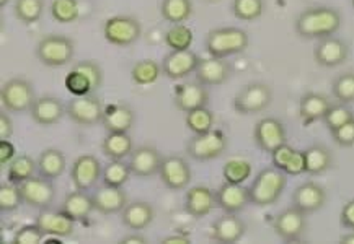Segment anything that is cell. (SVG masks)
<instances>
[{"mask_svg":"<svg viewBox=\"0 0 354 244\" xmlns=\"http://www.w3.org/2000/svg\"><path fill=\"white\" fill-rule=\"evenodd\" d=\"M265 12V0H234L232 13L237 20L255 21Z\"/></svg>","mask_w":354,"mask_h":244,"instance_id":"7bdbcfd3","label":"cell"},{"mask_svg":"<svg viewBox=\"0 0 354 244\" xmlns=\"http://www.w3.org/2000/svg\"><path fill=\"white\" fill-rule=\"evenodd\" d=\"M64 114H67L66 108L61 103V99L56 96L36 98L30 110L31 119L41 125V128H49V125L57 124L64 117Z\"/></svg>","mask_w":354,"mask_h":244,"instance_id":"cb8c5ba5","label":"cell"},{"mask_svg":"<svg viewBox=\"0 0 354 244\" xmlns=\"http://www.w3.org/2000/svg\"><path fill=\"white\" fill-rule=\"evenodd\" d=\"M186 128L192 130L193 134H204L207 130L214 129L216 116L209 108H198V110L186 112Z\"/></svg>","mask_w":354,"mask_h":244,"instance_id":"f35d334b","label":"cell"},{"mask_svg":"<svg viewBox=\"0 0 354 244\" xmlns=\"http://www.w3.org/2000/svg\"><path fill=\"white\" fill-rule=\"evenodd\" d=\"M188 243H192V238H189V234H183V233L170 234V236L162 239V244H188Z\"/></svg>","mask_w":354,"mask_h":244,"instance_id":"6f0895ef","label":"cell"},{"mask_svg":"<svg viewBox=\"0 0 354 244\" xmlns=\"http://www.w3.org/2000/svg\"><path fill=\"white\" fill-rule=\"evenodd\" d=\"M160 75H163L162 64H157L152 59H142V61L136 62L133 70H131V79L140 87L156 83Z\"/></svg>","mask_w":354,"mask_h":244,"instance_id":"d590c367","label":"cell"},{"mask_svg":"<svg viewBox=\"0 0 354 244\" xmlns=\"http://www.w3.org/2000/svg\"><path fill=\"white\" fill-rule=\"evenodd\" d=\"M296 152V148H292L289 145V143H283V145L276 148L274 152H271V165L274 166V168L278 170H283L286 168V165H288L289 158L292 156V153Z\"/></svg>","mask_w":354,"mask_h":244,"instance_id":"816d5d0a","label":"cell"},{"mask_svg":"<svg viewBox=\"0 0 354 244\" xmlns=\"http://www.w3.org/2000/svg\"><path fill=\"white\" fill-rule=\"evenodd\" d=\"M247 232V225L245 221L237 216V214H227L221 215L211 225V238L217 243L222 244H234L239 243Z\"/></svg>","mask_w":354,"mask_h":244,"instance_id":"44dd1931","label":"cell"},{"mask_svg":"<svg viewBox=\"0 0 354 244\" xmlns=\"http://www.w3.org/2000/svg\"><path fill=\"white\" fill-rule=\"evenodd\" d=\"M153 218H156V209L152 203L145 201L128 202V205L121 210V223L133 232L145 230L152 225Z\"/></svg>","mask_w":354,"mask_h":244,"instance_id":"4316f807","label":"cell"},{"mask_svg":"<svg viewBox=\"0 0 354 244\" xmlns=\"http://www.w3.org/2000/svg\"><path fill=\"white\" fill-rule=\"evenodd\" d=\"M49 12L57 23H74L79 20L80 15L79 0H53L51 6H49Z\"/></svg>","mask_w":354,"mask_h":244,"instance_id":"60d3db41","label":"cell"},{"mask_svg":"<svg viewBox=\"0 0 354 244\" xmlns=\"http://www.w3.org/2000/svg\"><path fill=\"white\" fill-rule=\"evenodd\" d=\"M331 137H333L335 143L339 147H354V117L343 124L342 128L331 130Z\"/></svg>","mask_w":354,"mask_h":244,"instance_id":"f907efd6","label":"cell"},{"mask_svg":"<svg viewBox=\"0 0 354 244\" xmlns=\"http://www.w3.org/2000/svg\"><path fill=\"white\" fill-rule=\"evenodd\" d=\"M13 135V122L8 111L0 112V140H10Z\"/></svg>","mask_w":354,"mask_h":244,"instance_id":"9f6ffc18","label":"cell"},{"mask_svg":"<svg viewBox=\"0 0 354 244\" xmlns=\"http://www.w3.org/2000/svg\"><path fill=\"white\" fill-rule=\"evenodd\" d=\"M67 160L64 153L57 148H46L38 156V174L48 179H57L66 171Z\"/></svg>","mask_w":354,"mask_h":244,"instance_id":"1f68e13d","label":"cell"},{"mask_svg":"<svg viewBox=\"0 0 354 244\" xmlns=\"http://www.w3.org/2000/svg\"><path fill=\"white\" fill-rule=\"evenodd\" d=\"M95 210L103 215L121 214V210L128 205V194L122 191V187H113L103 184L92 194Z\"/></svg>","mask_w":354,"mask_h":244,"instance_id":"484cf974","label":"cell"},{"mask_svg":"<svg viewBox=\"0 0 354 244\" xmlns=\"http://www.w3.org/2000/svg\"><path fill=\"white\" fill-rule=\"evenodd\" d=\"M8 2H10V0H0V8L7 7V6H8Z\"/></svg>","mask_w":354,"mask_h":244,"instance_id":"94428289","label":"cell"},{"mask_svg":"<svg viewBox=\"0 0 354 244\" xmlns=\"http://www.w3.org/2000/svg\"><path fill=\"white\" fill-rule=\"evenodd\" d=\"M120 243L121 244H145L147 243V239H145V236H142L139 232H136L133 234H128V236L121 238Z\"/></svg>","mask_w":354,"mask_h":244,"instance_id":"680465c9","label":"cell"},{"mask_svg":"<svg viewBox=\"0 0 354 244\" xmlns=\"http://www.w3.org/2000/svg\"><path fill=\"white\" fill-rule=\"evenodd\" d=\"M162 18L171 25L185 23L193 15L192 0H162Z\"/></svg>","mask_w":354,"mask_h":244,"instance_id":"e575fe53","label":"cell"},{"mask_svg":"<svg viewBox=\"0 0 354 244\" xmlns=\"http://www.w3.org/2000/svg\"><path fill=\"white\" fill-rule=\"evenodd\" d=\"M36 223L46 236L54 238H69L74 234L75 230V221L69 218L62 210H39V215L36 216Z\"/></svg>","mask_w":354,"mask_h":244,"instance_id":"603a6c76","label":"cell"},{"mask_svg":"<svg viewBox=\"0 0 354 244\" xmlns=\"http://www.w3.org/2000/svg\"><path fill=\"white\" fill-rule=\"evenodd\" d=\"M331 93L343 105L354 103V72H344L331 83Z\"/></svg>","mask_w":354,"mask_h":244,"instance_id":"ee69618b","label":"cell"},{"mask_svg":"<svg viewBox=\"0 0 354 244\" xmlns=\"http://www.w3.org/2000/svg\"><path fill=\"white\" fill-rule=\"evenodd\" d=\"M162 184L170 191H183L189 186L193 178V171L189 163L180 155H169L162 160L160 171Z\"/></svg>","mask_w":354,"mask_h":244,"instance_id":"30bf717a","label":"cell"},{"mask_svg":"<svg viewBox=\"0 0 354 244\" xmlns=\"http://www.w3.org/2000/svg\"><path fill=\"white\" fill-rule=\"evenodd\" d=\"M229 147V139L221 129L194 134L186 143V153L198 161H211L222 156Z\"/></svg>","mask_w":354,"mask_h":244,"instance_id":"5b68a950","label":"cell"},{"mask_svg":"<svg viewBox=\"0 0 354 244\" xmlns=\"http://www.w3.org/2000/svg\"><path fill=\"white\" fill-rule=\"evenodd\" d=\"M331 101L328 96L322 93L308 92L301 98V103H299V116H301V121L304 125H310L317 121L324 119L326 111L330 110Z\"/></svg>","mask_w":354,"mask_h":244,"instance_id":"f1b7e54d","label":"cell"},{"mask_svg":"<svg viewBox=\"0 0 354 244\" xmlns=\"http://www.w3.org/2000/svg\"><path fill=\"white\" fill-rule=\"evenodd\" d=\"M354 117V112L349 110L348 105H343V103H338V105H331L330 110L326 111V114L324 116V124L326 125V129L335 130L338 128H342L343 124H346L348 121H351Z\"/></svg>","mask_w":354,"mask_h":244,"instance_id":"bcb514c9","label":"cell"},{"mask_svg":"<svg viewBox=\"0 0 354 244\" xmlns=\"http://www.w3.org/2000/svg\"><path fill=\"white\" fill-rule=\"evenodd\" d=\"M44 238H46V234L43 233V230L35 221V223L24 225V227L17 230L15 234H13V244H39Z\"/></svg>","mask_w":354,"mask_h":244,"instance_id":"c3c4849f","label":"cell"},{"mask_svg":"<svg viewBox=\"0 0 354 244\" xmlns=\"http://www.w3.org/2000/svg\"><path fill=\"white\" fill-rule=\"evenodd\" d=\"M286 186H288V174L283 170L274 166L261 170L248 186L250 203L257 207L274 205L283 196Z\"/></svg>","mask_w":354,"mask_h":244,"instance_id":"7a4b0ae2","label":"cell"},{"mask_svg":"<svg viewBox=\"0 0 354 244\" xmlns=\"http://www.w3.org/2000/svg\"><path fill=\"white\" fill-rule=\"evenodd\" d=\"M216 203L227 214H239L250 203V191L243 184L225 183L216 191Z\"/></svg>","mask_w":354,"mask_h":244,"instance_id":"7402d4cb","label":"cell"},{"mask_svg":"<svg viewBox=\"0 0 354 244\" xmlns=\"http://www.w3.org/2000/svg\"><path fill=\"white\" fill-rule=\"evenodd\" d=\"M0 99L2 105L8 112H26L31 110L35 103V88L26 79L15 77V79L7 80L0 90Z\"/></svg>","mask_w":354,"mask_h":244,"instance_id":"ba28073f","label":"cell"},{"mask_svg":"<svg viewBox=\"0 0 354 244\" xmlns=\"http://www.w3.org/2000/svg\"><path fill=\"white\" fill-rule=\"evenodd\" d=\"M21 196L24 202L31 209L44 210L53 205L54 199H56V187H54L53 179L44 178V176H33L28 181L20 184Z\"/></svg>","mask_w":354,"mask_h":244,"instance_id":"7c38bea8","label":"cell"},{"mask_svg":"<svg viewBox=\"0 0 354 244\" xmlns=\"http://www.w3.org/2000/svg\"><path fill=\"white\" fill-rule=\"evenodd\" d=\"M339 244H354V230L351 233L343 234V236L339 238Z\"/></svg>","mask_w":354,"mask_h":244,"instance_id":"91938a15","label":"cell"},{"mask_svg":"<svg viewBox=\"0 0 354 244\" xmlns=\"http://www.w3.org/2000/svg\"><path fill=\"white\" fill-rule=\"evenodd\" d=\"M163 156L156 147L140 145L129 155V168L138 178H152L160 171Z\"/></svg>","mask_w":354,"mask_h":244,"instance_id":"d6986e66","label":"cell"},{"mask_svg":"<svg viewBox=\"0 0 354 244\" xmlns=\"http://www.w3.org/2000/svg\"><path fill=\"white\" fill-rule=\"evenodd\" d=\"M133 171L129 168V163H124L122 160H110V163L103 168V184L113 187H122L128 183Z\"/></svg>","mask_w":354,"mask_h":244,"instance_id":"74e56055","label":"cell"},{"mask_svg":"<svg viewBox=\"0 0 354 244\" xmlns=\"http://www.w3.org/2000/svg\"><path fill=\"white\" fill-rule=\"evenodd\" d=\"M175 108L181 112H189L209 105V90L199 81H188L175 87L174 92Z\"/></svg>","mask_w":354,"mask_h":244,"instance_id":"9a60e30c","label":"cell"},{"mask_svg":"<svg viewBox=\"0 0 354 244\" xmlns=\"http://www.w3.org/2000/svg\"><path fill=\"white\" fill-rule=\"evenodd\" d=\"M306 155V173L312 176H320L333 166V153L325 145H312L304 150Z\"/></svg>","mask_w":354,"mask_h":244,"instance_id":"d6a6232c","label":"cell"},{"mask_svg":"<svg viewBox=\"0 0 354 244\" xmlns=\"http://www.w3.org/2000/svg\"><path fill=\"white\" fill-rule=\"evenodd\" d=\"M339 223L343 228L354 230V199L343 205L342 212H339Z\"/></svg>","mask_w":354,"mask_h":244,"instance_id":"db71d44e","label":"cell"},{"mask_svg":"<svg viewBox=\"0 0 354 244\" xmlns=\"http://www.w3.org/2000/svg\"><path fill=\"white\" fill-rule=\"evenodd\" d=\"M24 202V196H21V189L18 184H13L8 181V183H3L0 186V210L3 214H8V212H15L18 207Z\"/></svg>","mask_w":354,"mask_h":244,"instance_id":"f6af8a7d","label":"cell"},{"mask_svg":"<svg viewBox=\"0 0 354 244\" xmlns=\"http://www.w3.org/2000/svg\"><path fill=\"white\" fill-rule=\"evenodd\" d=\"M253 139H255L257 147L260 150L271 153L283 143H288V132H286L284 124L279 119L263 117L253 129Z\"/></svg>","mask_w":354,"mask_h":244,"instance_id":"4fadbf2b","label":"cell"},{"mask_svg":"<svg viewBox=\"0 0 354 244\" xmlns=\"http://www.w3.org/2000/svg\"><path fill=\"white\" fill-rule=\"evenodd\" d=\"M273 101V90L261 81H252L245 85L234 98V110L239 114L250 116L265 111Z\"/></svg>","mask_w":354,"mask_h":244,"instance_id":"52a82bcc","label":"cell"},{"mask_svg":"<svg viewBox=\"0 0 354 244\" xmlns=\"http://www.w3.org/2000/svg\"><path fill=\"white\" fill-rule=\"evenodd\" d=\"M136 121V114L133 108L124 105V103H116V105H108L103 114L102 125L106 132H129L133 129Z\"/></svg>","mask_w":354,"mask_h":244,"instance_id":"83f0119b","label":"cell"},{"mask_svg":"<svg viewBox=\"0 0 354 244\" xmlns=\"http://www.w3.org/2000/svg\"><path fill=\"white\" fill-rule=\"evenodd\" d=\"M134 150L133 139L128 132H108L102 142L103 155L110 160H124Z\"/></svg>","mask_w":354,"mask_h":244,"instance_id":"4dcf8cb0","label":"cell"},{"mask_svg":"<svg viewBox=\"0 0 354 244\" xmlns=\"http://www.w3.org/2000/svg\"><path fill=\"white\" fill-rule=\"evenodd\" d=\"M193 41V30L185 23L174 25L165 34V44L167 48L171 49V51H188V49L192 48Z\"/></svg>","mask_w":354,"mask_h":244,"instance_id":"ab89813d","label":"cell"},{"mask_svg":"<svg viewBox=\"0 0 354 244\" xmlns=\"http://www.w3.org/2000/svg\"><path fill=\"white\" fill-rule=\"evenodd\" d=\"M230 74H232V67L229 62L222 57H212L201 59L196 67V80L199 83L206 85V87H221L229 80Z\"/></svg>","mask_w":354,"mask_h":244,"instance_id":"ac0fdd59","label":"cell"},{"mask_svg":"<svg viewBox=\"0 0 354 244\" xmlns=\"http://www.w3.org/2000/svg\"><path fill=\"white\" fill-rule=\"evenodd\" d=\"M15 156V145H13L10 140H0V166H8Z\"/></svg>","mask_w":354,"mask_h":244,"instance_id":"11a10c76","label":"cell"},{"mask_svg":"<svg viewBox=\"0 0 354 244\" xmlns=\"http://www.w3.org/2000/svg\"><path fill=\"white\" fill-rule=\"evenodd\" d=\"M349 57V46L343 39L328 36V38L319 39L314 48V59L320 67L333 69L344 64Z\"/></svg>","mask_w":354,"mask_h":244,"instance_id":"2e32d148","label":"cell"},{"mask_svg":"<svg viewBox=\"0 0 354 244\" xmlns=\"http://www.w3.org/2000/svg\"><path fill=\"white\" fill-rule=\"evenodd\" d=\"M217 207L216 191L207 186H194L185 196V212L193 218H204Z\"/></svg>","mask_w":354,"mask_h":244,"instance_id":"d4e9b609","label":"cell"},{"mask_svg":"<svg viewBox=\"0 0 354 244\" xmlns=\"http://www.w3.org/2000/svg\"><path fill=\"white\" fill-rule=\"evenodd\" d=\"M75 56V43L64 34H46L36 46V57L46 67H62L71 64Z\"/></svg>","mask_w":354,"mask_h":244,"instance_id":"277c9868","label":"cell"},{"mask_svg":"<svg viewBox=\"0 0 354 244\" xmlns=\"http://www.w3.org/2000/svg\"><path fill=\"white\" fill-rule=\"evenodd\" d=\"M250 38L247 31L237 26L211 30L206 36V51L212 57L227 59L247 51Z\"/></svg>","mask_w":354,"mask_h":244,"instance_id":"3957f363","label":"cell"},{"mask_svg":"<svg viewBox=\"0 0 354 244\" xmlns=\"http://www.w3.org/2000/svg\"><path fill=\"white\" fill-rule=\"evenodd\" d=\"M326 203V191L315 181H307L292 192V205L304 214H315Z\"/></svg>","mask_w":354,"mask_h":244,"instance_id":"ffe728a7","label":"cell"},{"mask_svg":"<svg viewBox=\"0 0 354 244\" xmlns=\"http://www.w3.org/2000/svg\"><path fill=\"white\" fill-rule=\"evenodd\" d=\"M105 105L102 99L95 96L93 93L84 94V96H74L67 103L66 111L71 121L75 124L84 125V128H92V125L102 124L103 114H105Z\"/></svg>","mask_w":354,"mask_h":244,"instance_id":"9c48e42d","label":"cell"},{"mask_svg":"<svg viewBox=\"0 0 354 244\" xmlns=\"http://www.w3.org/2000/svg\"><path fill=\"white\" fill-rule=\"evenodd\" d=\"M201 61V57L192 49L188 51H171L167 54L162 61V72L167 79L181 80L188 77L193 72H196V67Z\"/></svg>","mask_w":354,"mask_h":244,"instance_id":"e0dca14e","label":"cell"},{"mask_svg":"<svg viewBox=\"0 0 354 244\" xmlns=\"http://www.w3.org/2000/svg\"><path fill=\"white\" fill-rule=\"evenodd\" d=\"M36 171H38V160L30 155H17L8 165L7 178L10 183L20 186L21 183L33 178Z\"/></svg>","mask_w":354,"mask_h":244,"instance_id":"836d02e7","label":"cell"},{"mask_svg":"<svg viewBox=\"0 0 354 244\" xmlns=\"http://www.w3.org/2000/svg\"><path fill=\"white\" fill-rule=\"evenodd\" d=\"M103 36L108 43L118 48L133 46L142 36V25L136 17L116 15L105 20Z\"/></svg>","mask_w":354,"mask_h":244,"instance_id":"8992f818","label":"cell"},{"mask_svg":"<svg viewBox=\"0 0 354 244\" xmlns=\"http://www.w3.org/2000/svg\"><path fill=\"white\" fill-rule=\"evenodd\" d=\"M13 13L24 25L38 23L44 13V0H15Z\"/></svg>","mask_w":354,"mask_h":244,"instance_id":"8d00e7d4","label":"cell"},{"mask_svg":"<svg viewBox=\"0 0 354 244\" xmlns=\"http://www.w3.org/2000/svg\"><path fill=\"white\" fill-rule=\"evenodd\" d=\"M103 176V166L97 156L80 155L75 158L71 168V181L79 191H90L97 186L100 178Z\"/></svg>","mask_w":354,"mask_h":244,"instance_id":"5bb4252c","label":"cell"},{"mask_svg":"<svg viewBox=\"0 0 354 244\" xmlns=\"http://www.w3.org/2000/svg\"><path fill=\"white\" fill-rule=\"evenodd\" d=\"M61 210L75 221H87L88 216L95 210L93 197L87 191H79L75 189L74 192H69L62 202Z\"/></svg>","mask_w":354,"mask_h":244,"instance_id":"f546056e","label":"cell"},{"mask_svg":"<svg viewBox=\"0 0 354 244\" xmlns=\"http://www.w3.org/2000/svg\"><path fill=\"white\" fill-rule=\"evenodd\" d=\"M64 87L72 96H84V94L93 93L92 83L82 72L72 69L64 79Z\"/></svg>","mask_w":354,"mask_h":244,"instance_id":"7dc6e473","label":"cell"},{"mask_svg":"<svg viewBox=\"0 0 354 244\" xmlns=\"http://www.w3.org/2000/svg\"><path fill=\"white\" fill-rule=\"evenodd\" d=\"M284 173L288 176H299L306 173V155H304V150H296L292 153L288 165H286Z\"/></svg>","mask_w":354,"mask_h":244,"instance_id":"f5cc1de1","label":"cell"},{"mask_svg":"<svg viewBox=\"0 0 354 244\" xmlns=\"http://www.w3.org/2000/svg\"><path fill=\"white\" fill-rule=\"evenodd\" d=\"M342 13L333 7H312L296 18L294 30L304 39H324L342 28Z\"/></svg>","mask_w":354,"mask_h":244,"instance_id":"6da1fadb","label":"cell"},{"mask_svg":"<svg viewBox=\"0 0 354 244\" xmlns=\"http://www.w3.org/2000/svg\"><path fill=\"white\" fill-rule=\"evenodd\" d=\"M273 230L286 243L301 241L307 232V214L294 205L288 207L274 216Z\"/></svg>","mask_w":354,"mask_h":244,"instance_id":"8fae6325","label":"cell"},{"mask_svg":"<svg viewBox=\"0 0 354 244\" xmlns=\"http://www.w3.org/2000/svg\"><path fill=\"white\" fill-rule=\"evenodd\" d=\"M351 3H353V8H354V0H351Z\"/></svg>","mask_w":354,"mask_h":244,"instance_id":"6125c7cd","label":"cell"},{"mask_svg":"<svg viewBox=\"0 0 354 244\" xmlns=\"http://www.w3.org/2000/svg\"><path fill=\"white\" fill-rule=\"evenodd\" d=\"M74 69L82 72V74L87 77V79L90 80V83H92L93 93L97 92L100 87H102L103 70H102V67H100L95 61H80L74 65Z\"/></svg>","mask_w":354,"mask_h":244,"instance_id":"681fc988","label":"cell"},{"mask_svg":"<svg viewBox=\"0 0 354 244\" xmlns=\"http://www.w3.org/2000/svg\"><path fill=\"white\" fill-rule=\"evenodd\" d=\"M222 176H224L227 183L243 184L252 176V163L242 160V158L229 160L222 168Z\"/></svg>","mask_w":354,"mask_h":244,"instance_id":"b9f144b4","label":"cell"}]
</instances>
